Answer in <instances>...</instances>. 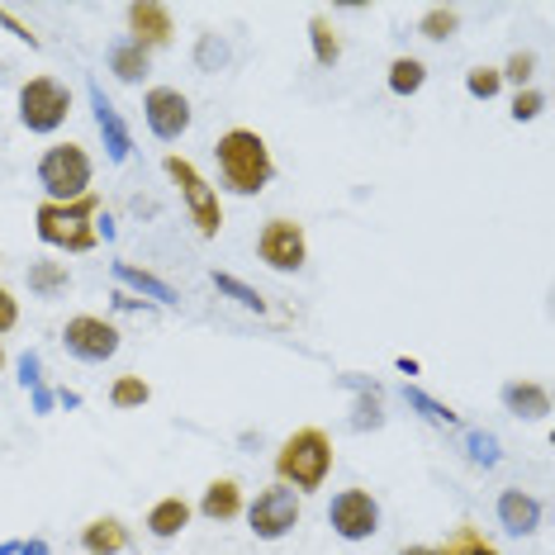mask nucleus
<instances>
[{
  "mask_svg": "<svg viewBox=\"0 0 555 555\" xmlns=\"http://www.w3.org/2000/svg\"><path fill=\"white\" fill-rule=\"evenodd\" d=\"M423 81H427V67L418 57H395V62H389V91H395V95L423 91Z\"/></svg>",
  "mask_w": 555,
  "mask_h": 555,
  "instance_id": "nucleus-21",
  "label": "nucleus"
},
{
  "mask_svg": "<svg viewBox=\"0 0 555 555\" xmlns=\"http://www.w3.org/2000/svg\"><path fill=\"white\" fill-rule=\"evenodd\" d=\"M219 157V171H223V185L233 195H261L275 176V162H271V147L257 129H229L214 147Z\"/></svg>",
  "mask_w": 555,
  "mask_h": 555,
  "instance_id": "nucleus-1",
  "label": "nucleus"
},
{
  "mask_svg": "<svg viewBox=\"0 0 555 555\" xmlns=\"http://www.w3.org/2000/svg\"><path fill=\"white\" fill-rule=\"evenodd\" d=\"M109 72H115L119 81H143L147 77V53L138 43L124 39V43L109 48Z\"/></svg>",
  "mask_w": 555,
  "mask_h": 555,
  "instance_id": "nucleus-20",
  "label": "nucleus"
},
{
  "mask_svg": "<svg viewBox=\"0 0 555 555\" xmlns=\"http://www.w3.org/2000/svg\"><path fill=\"white\" fill-rule=\"evenodd\" d=\"M29 285L39 289V295H57V289H67V267H53V261H43V267L29 271Z\"/></svg>",
  "mask_w": 555,
  "mask_h": 555,
  "instance_id": "nucleus-28",
  "label": "nucleus"
},
{
  "mask_svg": "<svg viewBox=\"0 0 555 555\" xmlns=\"http://www.w3.org/2000/svg\"><path fill=\"white\" fill-rule=\"evenodd\" d=\"M214 285H219L223 295H233V299H237V305H243V309H257V313H267V299H261V295H257V289H251V285L233 281V275H219V271H214Z\"/></svg>",
  "mask_w": 555,
  "mask_h": 555,
  "instance_id": "nucleus-27",
  "label": "nucleus"
},
{
  "mask_svg": "<svg viewBox=\"0 0 555 555\" xmlns=\"http://www.w3.org/2000/svg\"><path fill=\"white\" fill-rule=\"evenodd\" d=\"M499 522L508 527L513 537H532L541 527V499L527 494V489H503L499 494Z\"/></svg>",
  "mask_w": 555,
  "mask_h": 555,
  "instance_id": "nucleus-13",
  "label": "nucleus"
},
{
  "mask_svg": "<svg viewBox=\"0 0 555 555\" xmlns=\"http://www.w3.org/2000/svg\"><path fill=\"white\" fill-rule=\"evenodd\" d=\"M39 181L48 191V205H72V199L91 195V157L77 143H53L39 157Z\"/></svg>",
  "mask_w": 555,
  "mask_h": 555,
  "instance_id": "nucleus-3",
  "label": "nucleus"
},
{
  "mask_svg": "<svg viewBox=\"0 0 555 555\" xmlns=\"http://www.w3.org/2000/svg\"><path fill=\"white\" fill-rule=\"evenodd\" d=\"M470 456H475V461H485V465H494V461H499V447H494V437L475 433V437H470Z\"/></svg>",
  "mask_w": 555,
  "mask_h": 555,
  "instance_id": "nucleus-33",
  "label": "nucleus"
},
{
  "mask_svg": "<svg viewBox=\"0 0 555 555\" xmlns=\"http://www.w3.org/2000/svg\"><path fill=\"white\" fill-rule=\"evenodd\" d=\"M532 72H537V57H532V53H513V57H508V67H503L499 77H508V81H517V86H527V81H532Z\"/></svg>",
  "mask_w": 555,
  "mask_h": 555,
  "instance_id": "nucleus-30",
  "label": "nucleus"
},
{
  "mask_svg": "<svg viewBox=\"0 0 555 555\" xmlns=\"http://www.w3.org/2000/svg\"><path fill=\"white\" fill-rule=\"evenodd\" d=\"M199 513H205L209 522H233V517H243V485H237V479H214L205 489V499H199Z\"/></svg>",
  "mask_w": 555,
  "mask_h": 555,
  "instance_id": "nucleus-16",
  "label": "nucleus"
},
{
  "mask_svg": "<svg viewBox=\"0 0 555 555\" xmlns=\"http://www.w3.org/2000/svg\"><path fill=\"white\" fill-rule=\"evenodd\" d=\"M171 10L157 5V0H143V5H129V43H138L143 53L171 43Z\"/></svg>",
  "mask_w": 555,
  "mask_h": 555,
  "instance_id": "nucleus-12",
  "label": "nucleus"
},
{
  "mask_svg": "<svg viewBox=\"0 0 555 555\" xmlns=\"http://www.w3.org/2000/svg\"><path fill=\"white\" fill-rule=\"evenodd\" d=\"M91 105H95V124H100V133L109 138V157L124 162V157H129V133H124V124H119V109L109 105L100 86H91Z\"/></svg>",
  "mask_w": 555,
  "mask_h": 555,
  "instance_id": "nucleus-18",
  "label": "nucleus"
},
{
  "mask_svg": "<svg viewBox=\"0 0 555 555\" xmlns=\"http://www.w3.org/2000/svg\"><path fill=\"white\" fill-rule=\"evenodd\" d=\"M247 522H251V532H257L261 541L289 537L299 527V494H295V489H285V485L261 489L257 503L247 508Z\"/></svg>",
  "mask_w": 555,
  "mask_h": 555,
  "instance_id": "nucleus-8",
  "label": "nucleus"
},
{
  "mask_svg": "<svg viewBox=\"0 0 555 555\" xmlns=\"http://www.w3.org/2000/svg\"><path fill=\"white\" fill-rule=\"evenodd\" d=\"M162 167H167V176H171L176 185H181V199H185V209H191L199 237H214V233H219V229H223V209H219V195H214V185L191 167V162L176 157V153L162 162Z\"/></svg>",
  "mask_w": 555,
  "mask_h": 555,
  "instance_id": "nucleus-6",
  "label": "nucleus"
},
{
  "mask_svg": "<svg viewBox=\"0 0 555 555\" xmlns=\"http://www.w3.org/2000/svg\"><path fill=\"white\" fill-rule=\"evenodd\" d=\"M185 527H191V503H185L181 494H167V499H157L153 508H147V532H153L157 541L181 537Z\"/></svg>",
  "mask_w": 555,
  "mask_h": 555,
  "instance_id": "nucleus-14",
  "label": "nucleus"
},
{
  "mask_svg": "<svg viewBox=\"0 0 555 555\" xmlns=\"http://www.w3.org/2000/svg\"><path fill=\"white\" fill-rule=\"evenodd\" d=\"M309 39H313V57H319V67H333V62L343 57V39H337L333 24H327L323 15L309 20Z\"/></svg>",
  "mask_w": 555,
  "mask_h": 555,
  "instance_id": "nucleus-22",
  "label": "nucleus"
},
{
  "mask_svg": "<svg viewBox=\"0 0 555 555\" xmlns=\"http://www.w3.org/2000/svg\"><path fill=\"white\" fill-rule=\"evenodd\" d=\"M333 475V441H327L323 427H299L281 441L275 451V479L295 494H313L323 489V479Z\"/></svg>",
  "mask_w": 555,
  "mask_h": 555,
  "instance_id": "nucleus-2",
  "label": "nucleus"
},
{
  "mask_svg": "<svg viewBox=\"0 0 555 555\" xmlns=\"http://www.w3.org/2000/svg\"><path fill=\"white\" fill-rule=\"evenodd\" d=\"M72 115V91L57 77H34L20 86V124L29 133H53Z\"/></svg>",
  "mask_w": 555,
  "mask_h": 555,
  "instance_id": "nucleus-5",
  "label": "nucleus"
},
{
  "mask_svg": "<svg viewBox=\"0 0 555 555\" xmlns=\"http://www.w3.org/2000/svg\"><path fill=\"white\" fill-rule=\"evenodd\" d=\"M257 257L267 261L271 271H299L309 261V237H305V223L295 219H267V229L257 237Z\"/></svg>",
  "mask_w": 555,
  "mask_h": 555,
  "instance_id": "nucleus-7",
  "label": "nucleus"
},
{
  "mask_svg": "<svg viewBox=\"0 0 555 555\" xmlns=\"http://www.w3.org/2000/svg\"><path fill=\"white\" fill-rule=\"evenodd\" d=\"M465 86H470V95H479V100H494L499 86H503V77H499V67H475Z\"/></svg>",
  "mask_w": 555,
  "mask_h": 555,
  "instance_id": "nucleus-29",
  "label": "nucleus"
},
{
  "mask_svg": "<svg viewBox=\"0 0 555 555\" xmlns=\"http://www.w3.org/2000/svg\"><path fill=\"white\" fill-rule=\"evenodd\" d=\"M456 29H461V15H456V10H447V5H433V10H427V15L418 20V34H423V39H433V43L451 39Z\"/></svg>",
  "mask_w": 555,
  "mask_h": 555,
  "instance_id": "nucleus-24",
  "label": "nucleus"
},
{
  "mask_svg": "<svg viewBox=\"0 0 555 555\" xmlns=\"http://www.w3.org/2000/svg\"><path fill=\"white\" fill-rule=\"evenodd\" d=\"M437 555H499V546L489 541L479 527H470V522H461L456 532H451L447 541L437 546Z\"/></svg>",
  "mask_w": 555,
  "mask_h": 555,
  "instance_id": "nucleus-19",
  "label": "nucleus"
},
{
  "mask_svg": "<svg viewBox=\"0 0 555 555\" xmlns=\"http://www.w3.org/2000/svg\"><path fill=\"white\" fill-rule=\"evenodd\" d=\"M503 403H508L513 418H527V423H537V418H546V413H551V395L537 380L508 385V389H503Z\"/></svg>",
  "mask_w": 555,
  "mask_h": 555,
  "instance_id": "nucleus-17",
  "label": "nucleus"
},
{
  "mask_svg": "<svg viewBox=\"0 0 555 555\" xmlns=\"http://www.w3.org/2000/svg\"><path fill=\"white\" fill-rule=\"evenodd\" d=\"M147 399H153V385H147L143 375H119V380L109 385V403H115V409H143Z\"/></svg>",
  "mask_w": 555,
  "mask_h": 555,
  "instance_id": "nucleus-23",
  "label": "nucleus"
},
{
  "mask_svg": "<svg viewBox=\"0 0 555 555\" xmlns=\"http://www.w3.org/2000/svg\"><path fill=\"white\" fill-rule=\"evenodd\" d=\"M95 214H100L95 195H81V199H72V205H43L39 209V237L48 247L86 251V247H95V229H91Z\"/></svg>",
  "mask_w": 555,
  "mask_h": 555,
  "instance_id": "nucleus-4",
  "label": "nucleus"
},
{
  "mask_svg": "<svg viewBox=\"0 0 555 555\" xmlns=\"http://www.w3.org/2000/svg\"><path fill=\"white\" fill-rule=\"evenodd\" d=\"M0 371H5V347H0Z\"/></svg>",
  "mask_w": 555,
  "mask_h": 555,
  "instance_id": "nucleus-35",
  "label": "nucleus"
},
{
  "mask_svg": "<svg viewBox=\"0 0 555 555\" xmlns=\"http://www.w3.org/2000/svg\"><path fill=\"white\" fill-rule=\"evenodd\" d=\"M15 323H20V299L10 295V289H0V337H5Z\"/></svg>",
  "mask_w": 555,
  "mask_h": 555,
  "instance_id": "nucleus-32",
  "label": "nucleus"
},
{
  "mask_svg": "<svg viewBox=\"0 0 555 555\" xmlns=\"http://www.w3.org/2000/svg\"><path fill=\"white\" fill-rule=\"evenodd\" d=\"M81 546H86V555H119L129 546V527H124L119 517H91V522L81 527Z\"/></svg>",
  "mask_w": 555,
  "mask_h": 555,
  "instance_id": "nucleus-15",
  "label": "nucleus"
},
{
  "mask_svg": "<svg viewBox=\"0 0 555 555\" xmlns=\"http://www.w3.org/2000/svg\"><path fill=\"white\" fill-rule=\"evenodd\" d=\"M399 555H437V546H403Z\"/></svg>",
  "mask_w": 555,
  "mask_h": 555,
  "instance_id": "nucleus-34",
  "label": "nucleus"
},
{
  "mask_svg": "<svg viewBox=\"0 0 555 555\" xmlns=\"http://www.w3.org/2000/svg\"><path fill=\"white\" fill-rule=\"evenodd\" d=\"M115 271H119V281H129V285H138V289H143V295H153V299H157V305H171V299H176V295H171V285H162V281H157V275L138 271V267H129V261H119V267H115Z\"/></svg>",
  "mask_w": 555,
  "mask_h": 555,
  "instance_id": "nucleus-25",
  "label": "nucleus"
},
{
  "mask_svg": "<svg viewBox=\"0 0 555 555\" xmlns=\"http://www.w3.org/2000/svg\"><path fill=\"white\" fill-rule=\"evenodd\" d=\"M62 343H67V351L77 361H109L119 351V327L95 319V313H77V319H67V327H62Z\"/></svg>",
  "mask_w": 555,
  "mask_h": 555,
  "instance_id": "nucleus-10",
  "label": "nucleus"
},
{
  "mask_svg": "<svg viewBox=\"0 0 555 555\" xmlns=\"http://www.w3.org/2000/svg\"><path fill=\"white\" fill-rule=\"evenodd\" d=\"M403 399H409V403H413V409H423V418H427V423H441V427H456V423H461V418H456V413H451V409H447V403L427 399V395H423V389H403Z\"/></svg>",
  "mask_w": 555,
  "mask_h": 555,
  "instance_id": "nucleus-26",
  "label": "nucleus"
},
{
  "mask_svg": "<svg viewBox=\"0 0 555 555\" xmlns=\"http://www.w3.org/2000/svg\"><path fill=\"white\" fill-rule=\"evenodd\" d=\"M327 522L343 541H371L380 532V503H375L365 489H343L327 508Z\"/></svg>",
  "mask_w": 555,
  "mask_h": 555,
  "instance_id": "nucleus-9",
  "label": "nucleus"
},
{
  "mask_svg": "<svg viewBox=\"0 0 555 555\" xmlns=\"http://www.w3.org/2000/svg\"><path fill=\"white\" fill-rule=\"evenodd\" d=\"M541 105H546V95H541V91H517V95H513V119H517V124H522V119H537Z\"/></svg>",
  "mask_w": 555,
  "mask_h": 555,
  "instance_id": "nucleus-31",
  "label": "nucleus"
},
{
  "mask_svg": "<svg viewBox=\"0 0 555 555\" xmlns=\"http://www.w3.org/2000/svg\"><path fill=\"white\" fill-rule=\"evenodd\" d=\"M143 119L162 143H176V138L191 129V100L176 91V86H153L143 100Z\"/></svg>",
  "mask_w": 555,
  "mask_h": 555,
  "instance_id": "nucleus-11",
  "label": "nucleus"
}]
</instances>
